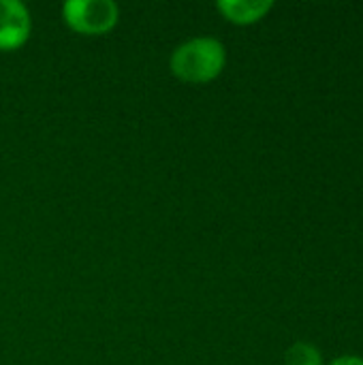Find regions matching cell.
Listing matches in <instances>:
<instances>
[{"label":"cell","mask_w":363,"mask_h":365,"mask_svg":"<svg viewBox=\"0 0 363 365\" xmlns=\"http://www.w3.org/2000/svg\"><path fill=\"white\" fill-rule=\"evenodd\" d=\"M227 62L225 45L212 36H197L182 43L171 56V73L188 83H205L220 75Z\"/></svg>","instance_id":"6da1fadb"},{"label":"cell","mask_w":363,"mask_h":365,"mask_svg":"<svg viewBox=\"0 0 363 365\" xmlns=\"http://www.w3.org/2000/svg\"><path fill=\"white\" fill-rule=\"evenodd\" d=\"M332 365H363V359H359V357H342V359H336Z\"/></svg>","instance_id":"8992f818"},{"label":"cell","mask_w":363,"mask_h":365,"mask_svg":"<svg viewBox=\"0 0 363 365\" xmlns=\"http://www.w3.org/2000/svg\"><path fill=\"white\" fill-rule=\"evenodd\" d=\"M270 9V0H218V11L233 24L259 21Z\"/></svg>","instance_id":"277c9868"},{"label":"cell","mask_w":363,"mask_h":365,"mask_svg":"<svg viewBox=\"0 0 363 365\" xmlns=\"http://www.w3.org/2000/svg\"><path fill=\"white\" fill-rule=\"evenodd\" d=\"M32 21L24 2L0 0V49L11 51L28 41Z\"/></svg>","instance_id":"3957f363"},{"label":"cell","mask_w":363,"mask_h":365,"mask_svg":"<svg viewBox=\"0 0 363 365\" xmlns=\"http://www.w3.org/2000/svg\"><path fill=\"white\" fill-rule=\"evenodd\" d=\"M285 361L287 365H321V353L310 344L297 342L295 346L289 349Z\"/></svg>","instance_id":"5b68a950"},{"label":"cell","mask_w":363,"mask_h":365,"mask_svg":"<svg viewBox=\"0 0 363 365\" xmlns=\"http://www.w3.org/2000/svg\"><path fill=\"white\" fill-rule=\"evenodd\" d=\"M62 17L79 34H105L118 24L120 11L113 0H66Z\"/></svg>","instance_id":"7a4b0ae2"}]
</instances>
